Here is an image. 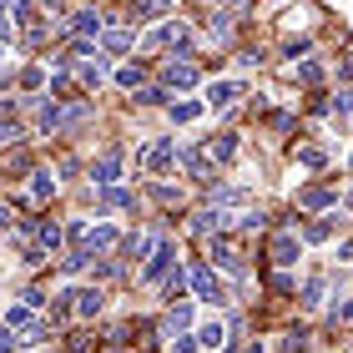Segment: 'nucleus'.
Listing matches in <instances>:
<instances>
[{"instance_id":"c9c22d12","label":"nucleus","mask_w":353,"mask_h":353,"mask_svg":"<svg viewBox=\"0 0 353 353\" xmlns=\"http://www.w3.org/2000/svg\"><path fill=\"white\" fill-rule=\"evenodd\" d=\"M137 10H147V15H162V10H167V0H137Z\"/></svg>"},{"instance_id":"9d476101","label":"nucleus","mask_w":353,"mask_h":353,"mask_svg":"<svg viewBox=\"0 0 353 353\" xmlns=\"http://www.w3.org/2000/svg\"><path fill=\"white\" fill-rule=\"evenodd\" d=\"M117 243H121V232H117V228H91V232H86V248H81V252H86V258H96V252H111Z\"/></svg>"},{"instance_id":"423d86ee","label":"nucleus","mask_w":353,"mask_h":353,"mask_svg":"<svg viewBox=\"0 0 353 353\" xmlns=\"http://www.w3.org/2000/svg\"><path fill=\"white\" fill-rule=\"evenodd\" d=\"M237 96H243V81H212L207 86V111H228L237 106Z\"/></svg>"},{"instance_id":"aec40b11","label":"nucleus","mask_w":353,"mask_h":353,"mask_svg":"<svg viewBox=\"0 0 353 353\" xmlns=\"http://www.w3.org/2000/svg\"><path fill=\"white\" fill-rule=\"evenodd\" d=\"M202 111H207L202 101H176V106H172V121H176V126H192V121L202 117Z\"/></svg>"},{"instance_id":"0eeeda50","label":"nucleus","mask_w":353,"mask_h":353,"mask_svg":"<svg viewBox=\"0 0 353 353\" xmlns=\"http://www.w3.org/2000/svg\"><path fill=\"white\" fill-rule=\"evenodd\" d=\"M298 258H303L298 232H278V237H272V263H278V268H293Z\"/></svg>"},{"instance_id":"4c0bfd02","label":"nucleus","mask_w":353,"mask_h":353,"mask_svg":"<svg viewBox=\"0 0 353 353\" xmlns=\"http://www.w3.org/2000/svg\"><path fill=\"white\" fill-rule=\"evenodd\" d=\"M339 323H353V298H348L343 308H339Z\"/></svg>"},{"instance_id":"473e14b6","label":"nucleus","mask_w":353,"mask_h":353,"mask_svg":"<svg viewBox=\"0 0 353 353\" xmlns=\"http://www.w3.org/2000/svg\"><path fill=\"white\" fill-rule=\"evenodd\" d=\"M152 197L162 207H176V202H182V192H176V187H152Z\"/></svg>"},{"instance_id":"4468645a","label":"nucleus","mask_w":353,"mask_h":353,"mask_svg":"<svg viewBox=\"0 0 353 353\" xmlns=\"http://www.w3.org/2000/svg\"><path fill=\"white\" fill-rule=\"evenodd\" d=\"M197 343H202V348H222V343H228V323H222V318L202 323V328H197Z\"/></svg>"},{"instance_id":"37998d69","label":"nucleus","mask_w":353,"mask_h":353,"mask_svg":"<svg viewBox=\"0 0 353 353\" xmlns=\"http://www.w3.org/2000/svg\"><path fill=\"white\" fill-rule=\"evenodd\" d=\"M0 66H6V46H0Z\"/></svg>"},{"instance_id":"5701e85b","label":"nucleus","mask_w":353,"mask_h":353,"mask_svg":"<svg viewBox=\"0 0 353 353\" xmlns=\"http://www.w3.org/2000/svg\"><path fill=\"white\" fill-rule=\"evenodd\" d=\"M36 232H41V248H46V252H56L61 243H66V232H61V228H56V222H41V228H36Z\"/></svg>"},{"instance_id":"7c9ffc66","label":"nucleus","mask_w":353,"mask_h":353,"mask_svg":"<svg viewBox=\"0 0 353 353\" xmlns=\"http://www.w3.org/2000/svg\"><path fill=\"white\" fill-rule=\"evenodd\" d=\"M323 162H328V157L318 147H298V167H323Z\"/></svg>"},{"instance_id":"c756f323","label":"nucleus","mask_w":353,"mask_h":353,"mask_svg":"<svg viewBox=\"0 0 353 353\" xmlns=\"http://www.w3.org/2000/svg\"><path fill=\"white\" fill-rule=\"evenodd\" d=\"M106 51H132V36H126V30H106Z\"/></svg>"},{"instance_id":"2f4dec72","label":"nucleus","mask_w":353,"mask_h":353,"mask_svg":"<svg viewBox=\"0 0 353 353\" xmlns=\"http://www.w3.org/2000/svg\"><path fill=\"white\" fill-rule=\"evenodd\" d=\"M328 232H333V222H308L303 237H308V243H328Z\"/></svg>"},{"instance_id":"a878e982","label":"nucleus","mask_w":353,"mask_h":353,"mask_svg":"<svg viewBox=\"0 0 353 353\" xmlns=\"http://www.w3.org/2000/svg\"><path fill=\"white\" fill-rule=\"evenodd\" d=\"M207 152H212L217 162H232V157H237V137H222V141H212Z\"/></svg>"},{"instance_id":"f8f14e48","label":"nucleus","mask_w":353,"mask_h":353,"mask_svg":"<svg viewBox=\"0 0 353 353\" xmlns=\"http://www.w3.org/2000/svg\"><path fill=\"white\" fill-rule=\"evenodd\" d=\"M51 197H56V172H46V167L30 172V202L41 207V202H51Z\"/></svg>"},{"instance_id":"a211bd4d","label":"nucleus","mask_w":353,"mask_h":353,"mask_svg":"<svg viewBox=\"0 0 353 353\" xmlns=\"http://www.w3.org/2000/svg\"><path fill=\"white\" fill-rule=\"evenodd\" d=\"M288 76H298L303 86H318V81H323V66H318V61H303V66H298V61H293V66H288Z\"/></svg>"},{"instance_id":"58836bf2","label":"nucleus","mask_w":353,"mask_h":353,"mask_svg":"<svg viewBox=\"0 0 353 353\" xmlns=\"http://www.w3.org/2000/svg\"><path fill=\"white\" fill-rule=\"evenodd\" d=\"M339 111H353V91H343V96H339Z\"/></svg>"},{"instance_id":"f03ea898","label":"nucleus","mask_w":353,"mask_h":353,"mask_svg":"<svg viewBox=\"0 0 353 353\" xmlns=\"http://www.w3.org/2000/svg\"><path fill=\"white\" fill-rule=\"evenodd\" d=\"M172 272H176V243H157L147 268H141V278H147V283H167Z\"/></svg>"},{"instance_id":"7ed1b4c3","label":"nucleus","mask_w":353,"mask_h":353,"mask_svg":"<svg viewBox=\"0 0 353 353\" xmlns=\"http://www.w3.org/2000/svg\"><path fill=\"white\" fill-rule=\"evenodd\" d=\"M187 283H192V293H197V298H207V303H222V298H228V293H222V283H217V272L207 268V263H192Z\"/></svg>"},{"instance_id":"20e7f679","label":"nucleus","mask_w":353,"mask_h":353,"mask_svg":"<svg viewBox=\"0 0 353 353\" xmlns=\"http://www.w3.org/2000/svg\"><path fill=\"white\" fill-rule=\"evenodd\" d=\"M121 147H106L101 157H96V167H91V176H96V187H117V176H121Z\"/></svg>"},{"instance_id":"b1692460","label":"nucleus","mask_w":353,"mask_h":353,"mask_svg":"<svg viewBox=\"0 0 353 353\" xmlns=\"http://www.w3.org/2000/svg\"><path fill=\"white\" fill-rule=\"evenodd\" d=\"M106 81V61H86L81 66V86H101Z\"/></svg>"},{"instance_id":"ea45409f","label":"nucleus","mask_w":353,"mask_h":353,"mask_svg":"<svg viewBox=\"0 0 353 353\" xmlns=\"http://www.w3.org/2000/svg\"><path fill=\"white\" fill-rule=\"evenodd\" d=\"M339 258H343V263H353V243H343V248H339Z\"/></svg>"},{"instance_id":"1a4fd4ad","label":"nucleus","mask_w":353,"mask_h":353,"mask_svg":"<svg viewBox=\"0 0 353 353\" xmlns=\"http://www.w3.org/2000/svg\"><path fill=\"white\" fill-rule=\"evenodd\" d=\"M162 76H167V86H172V91L197 86V66H192V61H167V66H162Z\"/></svg>"},{"instance_id":"412c9836","label":"nucleus","mask_w":353,"mask_h":353,"mask_svg":"<svg viewBox=\"0 0 353 353\" xmlns=\"http://www.w3.org/2000/svg\"><path fill=\"white\" fill-rule=\"evenodd\" d=\"M212 258L228 268V272H243V252H237L232 243H217V248H212Z\"/></svg>"},{"instance_id":"e433bc0d","label":"nucleus","mask_w":353,"mask_h":353,"mask_svg":"<svg viewBox=\"0 0 353 353\" xmlns=\"http://www.w3.org/2000/svg\"><path fill=\"white\" fill-rule=\"evenodd\" d=\"M15 343H21V339H15V333H10V328H0V353H10Z\"/></svg>"},{"instance_id":"4be33fe9","label":"nucleus","mask_w":353,"mask_h":353,"mask_svg":"<svg viewBox=\"0 0 353 353\" xmlns=\"http://www.w3.org/2000/svg\"><path fill=\"white\" fill-rule=\"evenodd\" d=\"M323 293H328V278H308V288H303V308H323Z\"/></svg>"},{"instance_id":"393cba45","label":"nucleus","mask_w":353,"mask_h":353,"mask_svg":"<svg viewBox=\"0 0 353 353\" xmlns=\"http://www.w3.org/2000/svg\"><path fill=\"white\" fill-rule=\"evenodd\" d=\"M152 248H157V237H152V232H137L132 243H126V252H132V258H147Z\"/></svg>"},{"instance_id":"bb28decb","label":"nucleus","mask_w":353,"mask_h":353,"mask_svg":"<svg viewBox=\"0 0 353 353\" xmlns=\"http://www.w3.org/2000/svg\"><path fill=\"white\" fill-rule=\"evenodd\" d=\"M182 167H187L192 176H207V172H212V167H207V157H202V152H182Z\"/></svg>"},{"instance_id":"c85d7f7f","label":"nucleus","mask_w":353,"mask_h":353,"mask_svg":"<svg viewBox=\"0 0 353 353\" xmlns=\"http://www.w3.org/2000/svg\"><path fill=\"white\" fill-rule=\"evenodd\" d=\"M117 86L137 91V86H141V66H121V71H117Z\"/></svg>"},{"instance_id":"f704fd0d","label":"nucleus","mask_w":353,"mask_h":353,"mask_svg":"<svg viewBox=\"0 0 353 353\" xmlns=\"http://www.w3.org/2000/svg\"><path fill=\"white\" fill-rule=\"evenodd\" d=\"M10 137H21V126H15L10 117H0V147H6V141H10Z\"/></svg>"},{"instance_id":"ddd939ff","label":"nucleus","mask_w":353,"mask_h":353,"mask_svg":"<svg viewBox=\"0 0 353 353\" xmlns=\"http://www.w3.org/2000/svg\"><path fill=\"white\" fill-rule=\"evenodd\" d=\"M126 207H137L132 192H121V187H101V212H126Z\"/></svg>"},{"instance_id":"dca6fc26","label":"nucleus","mask_w":353,"mask_h":353,"mask_svg":"<svg viewBox=\"0 0 353 353\" xmlns=\"http://www.w3.org/2000/svg\"><path fill=\"white\" fill-rule=\"evenodd\" d=\"M212 202H217V212H222V207H248V202H252V192H248V187H222Z\"/></svg>"},{"instance_id":"79ce46f5","label":"nucleus","mask_w":353,"mask_h":353,"mask_svg":"<svg viewBox=\"0 0 353 353\" xmlns=\"http://www.w3.org/2000/svg\"><path fill=\"white\" fill-rule=\"evenodd\" d=\"M6 15H10V0H0V21H6Z\"/></svg>"},{"instance_id":"2eb2a0df","label":"nucleus","mask_w":353,"mask_h":353,"mask_svg":"<svg viewBox=\"0 0 353 353\" xmlns=\"http://www.w3.org/2000/svg\"><path fill=\"white\" fill-rule=\"evenodd\" d=\"M76 36H81V41H91V36H101V15H96V10H76Z\"/></svg>"},{"instance_id":"cd10ccee","label":"nucleus","mask_w":353,"mask_h":353,"mask_svg":"<svg viewBox=\"0 0 353 353\" xmlns=\"http://www.w3.org/2000/svg\"><path fill=\"white\" fill-rule=\"evenodd\" d=\"M232 21H237L232 10H217V15H212V36H217V41H222V36H232Z\"/></svg>"},{"instance_id":"72a5a7b5","label":"nucleus","mask_w":353,"mask_h":353,"mask_svg":"<svg viewBox=\"0 0 353 353\" xmlns=\"http://www.w3.org/2000/svg\"><path fill=\"white\" fill-rule=\"evenodd\" d=\"M172 353H197V339H187V333H176V339H172Z\"/></svg>"},{"instance_id":"39448f33","label":"nucleus","mask_w":353,"mask_h":353,"mask_svg":"<svg viewBox=\"0 0 353 353\" xmlns=\"http://www.w3.org/2000/svg\"><path fill=\"white\" fill-rule=\"evenodd\" d=\"M101 308H106V293H101V288H71V313H76V318H96Z\"/></svg>"},{"instance_id":"f257e3e1","label":"nucleus","mask_w":353,"mask_h":353,"mask_svg":"<svg viewBox=\"0 0 353 353\" xmlns=\"http://www.w3.org/2000/svg\"><path fill=\"white\" fill-rule=\"evenodd\" d=\"M162 46H176V51H187V46H192V30H187L182 21H162L147 41H141V51H162Z\"/></svg>"},{"instance_id":"6ab92c4d","label":"nucleus","mask_w":353,"mask_h":353,"mask_svg":"<svg viewBox=\"0 0 353 353\" xmlns=\"http://www.w3.org/2000/svg\"><path fill=\"white\" fill-rule=\"evenodd\" d=\"M228 222H232V217H228V212H217V207H212V212H202L197 222H192V228H197V232H228Z\"/></svg>"},{"instance_id":"a19ab883","label":"nucleus","mask_w":353,"mask_h":353,"mask_svg":"<svg viewBox=\"0 0 353 353\" xmlns=\"http://www.w3.org/2000/svg\"><path fill=\"white\" fill-rule=\"evenodd\" d=\"M6 222H10V207H6V202H0V228H6Z\"/></svg>"},{"instance_id":"9b49d317","label":"nucleus","mask_w":353,"mask_h":353,"mask_svg":"<svg viewBox=\"0 0 353 353\" xmlns=\"http://www.w3.org/2000/svg\"><path fill=\"white\" fill-rule=\"evenodd\" d=\"M333 202H339L333 187H303L298 192V207H308V212H323V207H333Z\"/></svg>"},{"instance_id":"6e6552de","label":"nucleus","mask_w":353,"mask_h":353,"mask_svg":"<svg viewBox=\"0 0 353 353\" xmlns=\"http://www.w3.org/2000/svg\"><path fill=\"white\" fill-rule=\"evenodd\" d=\"M172 162H176V147H172L167 137H162V141H152V147L141 152V167H147V172H167Z\"/></svg>"},{"instance_id":"f3484780","label":"nucleus","mask_w":353,"mask_h":353,"mask_svg":"<svg viewBox=\"0 0 353 353\" xmlns=\"http://www.w3.org/2000/svg\"><path fill=\"white\" fill-rule=\"evenodd\" d=\"M192 328V303H172L167 313V333H187Z\"/></svg>"}]
</instances>
